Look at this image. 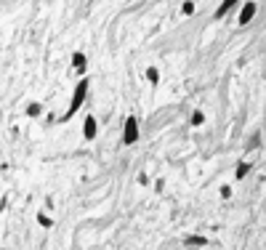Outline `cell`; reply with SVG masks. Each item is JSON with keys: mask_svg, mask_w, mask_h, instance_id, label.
<instances>
[{"mask_svg": "<svg viewBox=\"0 0 266 250\" xmlns=\"http://www.w3.org/2000/svg\"><path fill=\"white\" fill-rule=\"evenodd\" d=\"M147 80L152 83V85L160 83V72H157V67H149V69H147Z\"/></svg>", "mask_w": 266, "mask_h": 250, "instance_id": "obj_9", "label": "cell"}, {"mask_svg": "<svg viewBox=\"0 0 266 250\" xmlns=\"http://www.w3.org/2000/svg\"><path fill=\"white\" fill-rule=\"evenodd\" d=\"M248 173H250V162H240V165H237V170H234V178H237V181H242Z\"/></svg>", "mask_w": 266, "mask_h": 250, "instance_id": "obj_7", "label": "cell"}, {"mask_svg": "<svg viewBox=\"0 0 266 250\" xmlns=\"http://www.w3.org/2000/svg\"><path fill=\"white\" fill-rule=\"evenodd\" d=\"M184 245H192V248H205L208 240L203 234H189V237H184Z\"/></svg>", "mask_w": 266, "mask_h": 250, "instance_id": "obj_6", "label": "cell"}, {"mask_svg": "<svg viewBox=\"0 0 266 250\" xmlns=\"http://www.w3.org/2000/svg\"><path fill=\"white\" fill-rule=\"evenodd\" d=\"M38 224L43 226V229H51V226H53V218H48L46 213H38Z\"/></svg>", "mask_w": 266, "mask_h": 250, "instance_id": "obj_10", "label": "cell"}, {"mask_svg": "<svg viewBox=\"0 0 266 250\" xmlns=\"http://www.w3.org/2000/svg\"><path fill=\"white\" fill-rule=\"evenodd\" d=\"M181 13H184V16H192V13H195V3H184L181 5Z\"/></svg>", "mask_w": 266, "mask_h": 250, "instance_id": "obj_13", "label": "cell"}, {"mask_svg": "<svg viewBox=\"0 0 266 250\" xmlns=\"http://www.w3.org/2000/svg\"><path fill=\"white\" fill-rule=\"evenodd\" d=\"M256 8H258V5L253 3V0H250V3H245V5H242V11H240V16H237V21H240L242 27L250 24V21H253V16H256Z\"/></svg>", "mask_w": 266, "mask_h": 250, "instance_id": "obj_3", "label": "cell"}, {"mask_svg": "<svg viewBox=\"0 0 266 250\" xmlns=\"http://www.w3.org/2000/svg\"><path fill=\"white\" fill-rule=\"evenodd\" d=\"M203 120H205V115H203L200 109H197V112H192V125H195V128H197V125H203Z\"/></svg>", "mask_w": 266, "mask_h": 250, "instance_id": "obj_12", "label": "cell"}, {"mask_svg": "<svg viewBox=\"0 0 266 250\" xmlns=\"http://www.w3.org/2000/svg\"><path fill=\"white\" fill-rule=\"evenodd\" d=\"M40 112H43L40 104H30V106H27V115H30V117H40Z\"/></svg>", "mask_w": 266, "mask_h": 250, "instance_id": "obj_11", "label": "cell"}, {"mask_svg": "<svg viewBox=\"0 0 266 250\" xmlns=\"http://www.w3.org/2000/svg\"><path fill=\"white\" fill-rule=\"evenodd\" d=\"M234 5H237V3H234V0H226V3H221V5H218V11H215V16H218V19H221V16H224V13H226V11H232V8H234Z\"/></svg>", "mask_w": 266, "mask_h": 250, "instance_id": "obj_8", "label": "cell"}, {"mask_svg": "<svg viewBox=\"0 0 266 250\" xmlns=\"http://www.w3.org/2000/svg\"><path fill=\"white\" fill-rule=\"evenodd\" d=\"M72 67H75V72H77V75H83V72H85V67H88V61H85V53L77 51L75 56H72Z\"/></svg>", "mask_w": 266, "mask_h": 250, "instance_id": "obj_5", "label": "cell"}, {"mask_svg": "<svg viewBox=\"0 0 266 250\" xmlns=\"http://www.w3.org/2000/svg\"><path fill=\"white\" fill-rule=\"evenodd\" d=\"M139 141V120H136L133 115H128L125 117V128H123V144L125 147H131Z\"/></svg>", "mask_w": 266, "mask_h": 250, "instance_id": "obj_2", "label": "cell"}, {"mask_svg": "<svg viewBox=\"0 0 266 250\" xmlns=\"http://www.w3.org/2000/svg\"><path fill=\"white\" fill-rule=\"evenodd\" d=\"M96 131H99V125H96V117H93V115H88V117H85V125H83V136H85L88 141H93V139H96Z\"/></svg>", "mask_w": 266, "mask_h": 250, "instance_id": "obj_4", "label": "cell"}, {"mask_svg": "<svg viewBox=\"0 0 266 250\" xmlns=\"http://www.w3.org/2000/svg\"><path fill=\"white\" fill-rule=\"evenodd\" d=\"M221 197H224V200L232 197V187H221Z\"/></svg>", "mask_w": 266, "mask_h": 250, "instance_id": "obj_14", "label": "cell"}, {"mask_svg": "<svg viewBox=\"0 0 266 250\" xmlns=\"http://www.w3.org/2000/svg\"><path fill=\"white\" fill-rule=\"evenodd\" d=\"M85 96H88V80H85V77H83V80L77 83L75 94H72L69 109H67V112H64V115H61V120H59V123H67V120H72V115H75V112H77V109H80V106H83V101H85Z\"/></svg>", "mask_w": 266, "mask_h": 250, "instance_id": "obj_1", "label": "cell"}]
</instances>
